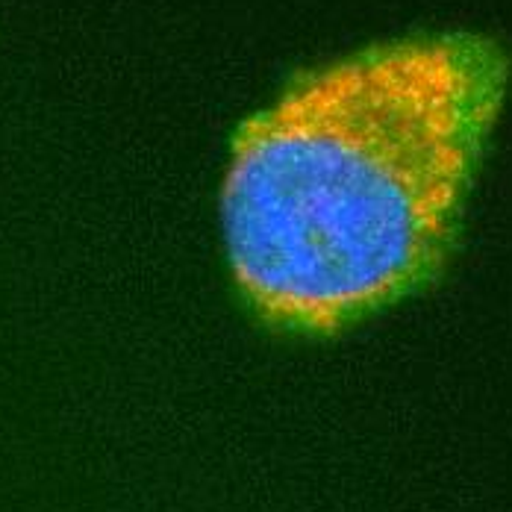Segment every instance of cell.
Wrapping results in <instances>:
<instances>
[{
    "label": "cell",
    "instance_id": "6da1fadb",
    "mask_svg": "<svg viewBox=\"0 0 512 512\" xmlns=\"http://www.w3.org/2000/svg\"><path fill=\"white\" fill-rule=\"evenodd\" d=\"M510 83L474 33L412 36L295 77L248 118L221 186L233 283L268 327L330 336L430 286Z\"/></svg>",
    "mask_w": 512,
    "mask_h": 512
}]
</instances>
